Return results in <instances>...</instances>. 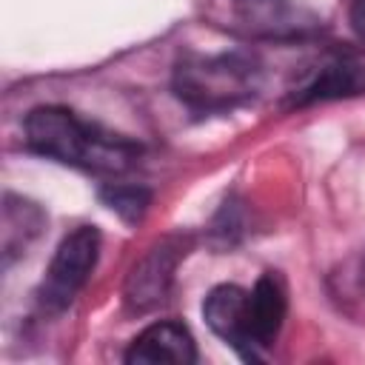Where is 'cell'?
Wrapping results in <instances>:
<instances>
[{
	"label": "cell",
	"mask_w": 365,
	"mask_h": 365,
	"mask_svg": "<svg viewBox=\"0 0 365 365\" xmlns=\"http://www.w3.org/2000/svg\"><path fill=\"white\" fill-rule=\"evenodd\" d=\"M26 143L43 157L97 174H120L140 154L131 140L86 123L63 106L34 108L26 117Z\"/></svg>",
	"instance_id": "1"
},
{
	"label": "cell",
	"mask_w": 365,
	"mask_h": 365,
	"mask_svg": "<svg viewBox=\"0 0 365 365\" xmlns=\"http://www.w3.org/2000/svg\"><path fill=\"white\" fill-rule=\"evenodd\" d=\"M259 63L240 51L185 54L174 66V91L194 111H225L259 91Z\"/></svg>",
	"instance_id": "2"
},
{
	"label": "cell",
	"mask_w": 365,
	"mask_h": 365,
	"mask_svg": "<svg viewBox=\"0 0 365 365\" xmlns=\"http://www.w3.org/2000/svg\"><path fill=\"white\" fill-rule=\"evenodd\" d=\"M205 20L245 40H294L319 29L317 14L291 0H208Z\"/></svg>",
	"instance_id": "3"
},
{
	"label": "cell",
	"mask_w": 365,
	"mask_h": 365,
	"mask_svg": "<svg viewBox=\"0 0 365 365\" xmlns=\"http://www.w3.org/2000/svg\"><path fill=\"white\" fill-rule=\"evenodd\" d=\"M97 257H100V231L94 225H80L71 234H66L37 291L40 305L51 314L68 308L71 299L86 285V279L91 277Z\"/></svg>",
	"instance_id": "4"
},
{
	"label": "cell",
	"mask_w": 365,
	"mask_h": 365,
	"mask_svg": "<svg viewBox=\"0 0 365 365\" xmlns=\"http://www.w3.org/2000/svg\"><path fill=\"white\" fill-rule=\"evenodd\" d=\"M185 245L188 242L182 237H163L131 265L123 288L125 305L131 311H148L165 299L177 262L185 257Z\"/></svg>",
	"instance_id": "5"
},
{
	"label": "cell",
	"mask_w": 365,
	"mask_h": 365,
	"mask_svg": "<svg viewBox=\"0 0 365 365\" xmlns=\"http://www.w3.org/2000/svg\"><path fill=\"white\" fill-rule=\"evenodd\" d=\"M202 317L208 328L231 345L242 359H259L251 342V291L240 285H217L202 302Z\"/></svg>",
	"instance_id": "6"
},
{
	"label": "cell",
	"mask_w": 365,
	"mask_h": 365,
	"mask_svg": "<svg viewBox=\"0 0 365 365\" xmlns=\"http://www.w3.org/2000/svg\"><path fill=\"white\" fill-rule=\"evenodd\" d=\"M197 359L191 331L177 319L148 325L125 351L128 365H191Z\"/></svg>",
	"instance_id": "7"
},
{
	"label": "cell",
	"mask_w": 365,
	"mask_h": 365,
	"mask_svg": "<svg viewBox=\"0 0 365 365\" xmlns=\"http://www.w3.org/2000/svg\"><path fill=\"white\" fill-rule=\"evenodd\" d=\"M285 288L274 271L262 274L251 291V342L257 354H262L279 334L285 319Z\"/></svg>",
	"instance_id": "8"
},
{
	"label": "cell",
	"mask_w": 365,
	"mask_h": 365,
	"mask_svg": "<svg viewBox=\"0 0 365 365\" xmlns=\"http://www.w3.org/2000/svg\"><path fill=\"white\" fill-rule=\"evenodd\" d=\"M365 94V63L359 60H334L319 68V74L294 94L297 106H311V103H328V100H345V97H359Z\"/></svg>",
	"instance_id": "9"
},
{
	"label": "cell",
	"mask_w": 365,
	"mask_h": 365,
	"mask_svg": "<svg viewBox=\"0 0 365 365\" xmlns=\"http://www.w3.org/2000/svg\"><path fill=\"white\" fill-rule=\"evenodd\" d=\"M43 228V211L29 202V200H17V197H6V208H3V257L6 265L11 262V254L26 248Z\"/></svg>",
	"instance_id": "10"
},
{
	"label": "cell",
	"mask_w": 365,
	"mask_h": 365,
	"mask_svg": "<svg viewBox=\"0 0 365 365\" xmlns=\"http://www.w3.org/2000/svg\"><path fill=\"white\" fill-rule=\"evenodd\" d=\"M103 202L125 222H137L151 202V191L143 185H108L103 188Z\"/></svg>",
	"instance_id": "11"
},
{
	"label": "cell",
	"mask_w": 365,
	"mask_h": 365,
	"mask_svg": "<svg viewBox=\"0 0 365 365\" xmlns=\"http://www.w3.org/2000/svg\"><path fill=\"white\" fill-rule=\"evenodd\" d=\"M351 26L359 34V40H365V0H354L351 3Z\"/></svg>",
	"instance_id": "12"
},
{
	"label": "cell",
	"mask_w": 365,
	"mask_h": 365,
	"mask_svg": "<svg viewBox=\"0 0 365 365\" xmlns=\"http://www.w3.org/2000/svg\"><path fill=\"white\" fill-rule=\"evenodd\" d=\"M362 279H365V257H362Z\"/></svg>",
	"instance_id": "13"
}]
</instances>
